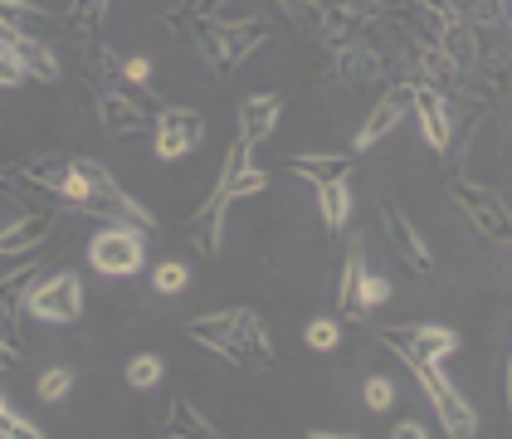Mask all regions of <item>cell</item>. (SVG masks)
Instances as JSON below:
<instances>
[{
    "label": "cell",
    "instance_id": "cell-1",
    "mask_svg": "<svg viewBox=\"0 0 512 439\" xmlns=\"http://www.w3.org/2000/svg\"><path fill=\"white\" fill-rule=\"evenodd\" d=\"M15 176L20 181H35L54 200L74 205L79 215H98L108 225H137V230L152 225V210L137 205L118 186V176L108 166H98L93 157H35V161H20Z\"/></svg>",
    "mask_w": 512,
    "mask_h": 439
},
{
    "label": "cell",
    "instance_id": "cell-2",
    "mask_svg": "<svg viewBox=\"0 0 512 439\" xmlns=\"http://www.w3.org/2000/svg\"><path fill=\"white\" fill-rule=\"evenodd\" d=\"M166 25H171V35L186 44V49H196L200 59L210 64L215 79L235 74L239 64L269 40V25H264V20H215V15H196L191 5L171 10Z\"/></svg>",
    "mask_w": 512,
    "mask_h": 439
},
{
    "label": "cell",
    "instance_id": "cell-3",
    "mask_svg": "<svg viewBox=\"0 0 512 439\" xmlns=\"http://www.w3.org/2000/svg\"><path fill=\"white\" fill-rule=\"evenodd\" d=\"M269 186V176L254 166V147L249 142H235L230 147V157H225V171H220V181H215V191L205 196L196 215L181 225V235L186 244H196L200 254H220V244H225V210H230V200L239 196H259Z\"/></svg>",
    "mask_w": 512,
    "mask_h": 439
},
{
    "label": "cell",
    "instance_id": "cell-4",
    "mask_svg": "<svg viewBox=\"0 0 512 439\" xmlns=\"http://www.w3.org/2000/svg\"><path fill=\"white\" fill-rule=\"evenodd\" d=\"M186 337L220 352L225 361H235L244 371H269L274 366V337L264 318L254 308H230V313H210V318H191Z\"/></svg>",
    "mask_w": 512,
    "mask_h": 439
},
{
    "label": "cell",
    "instance_id": "cell-5",
    "mask_svg": "<svg viewBox=\"0 0 512 439\" xmlns=\"http://www.w3.org/2000/svg\"><path fill=\"white\" fill-rule=\"evenodd\" d=\"M405 366L420 376V386H425V396H430L434 415H439V425H444V435H478V415H473V405L449 381H444V371H439V361H425V357H405Z\"/></svg>",
    "mask_w": 512,
    "mask_h": 439
},
{
    "label": "cell",
    "instance_id": "cell-6",
    "mask_svg": "<svg viewBox=\"0 0 512 439\" xmlns=\"http://www.w3.org/2000/svg\"><path fill=\"white\" fill-rule=\"evenodd\" d=\"M88 264L108 279H127L147 264V244H142V230L137 225H108L103 235L88 240Z\"/></svg>",
    "mask_w": 512,
    "mask_h": 439
},
{
    "label": "cell",
    "instance_id": "cell-7",
    "mask_svg": "<svg viewBox=\"0 0 512 439\" xmlns=\"http://www.w3.org/2000/svg\"><path fill=\"white\" fill-rule=\"evenodd\" d=\"M25 308L40 322H79L83 318V283L69 269H54L49 279L25 288Z\"/></svg>",
    "mask_w": 512,
    "mask_h": 439
},
{
    "label": "cell",
    "instance_id": "cell-8",
    "mask_svg": "<svg viewBox=\"0 0 512 439\" xmlns=\"http://www.w3.org/2000/svg\"><path fill=\"white\" fill-rule=\"evenodd\" d=\"M449 196L459 200L464 210H469V220L488 235L493 244H508L512 240V220H508V205L498 200V191H488V186H478L469 176H454L449 181Z\"/></svg>",
    "mask_w": 512,
    "mask_h": 439
},
{
    "label": "cell",
    "instance_id": "cell-9",
    "mask_svg": "<svg viewBox=\"0 0 512 439\" xmlns=\"http://www.w3.org/2000/svg\"><path fill=\"white\" fill-rule=\"evenodd\" d=\"M381 342L391 347L395 357H425V361H444L459 347V332L454 327H434V322H410V327H386Z\"/></svg>",
    "mask_w": 512,
    "mask_h": 439
},
{
    "label": "cell",
    "instance_id": "cell-10",
    "mask_svg": "<svg viewBox=\"0 0 512 439\" xmlns=\"http://www.w3.org/2000/svg\"><path fill=\"white\" fill-rule=\"evenodd\" d=\"M391 69V54L381 49V44L371 40L366 30L356 35V40H342V44H332V74L342 83H371L376 74H386Z\"/></svg>",
    "mask_w": 512,
    "mask_h": 439
},
{
    "label": "cell",
    "instance_id": "cell-11",
    "mask_svg": "<svg viewBox=\"0 0 512 439\" xmlns=\"http://www.w3.org/2000/svg\"><path fill=\"white\" fill-rule=\"evenodd\" d=\"M152 142H157L161 161H176L205 142V122H200V113H191V108H166V103H161L157 122H152Z\"/></svg>",
    "mask_w": 512,
    "mask_h": 439
},
{
    "label": "cell",
    "instance_id": "cell-12",
    "mask_svg": "<svg viewBox=\"0 0 512 439\" xmlns=\"http://www.w3.org/2000/svg\"><path fill=\"white\" fill-rule=\"evenodd\" d=\"M410 93H415V83H395L391 93H381L376 98V108H371V118L361 122V132H356V147H352V157H361L366 147H376L386 132H391L395 122L410 113Z\"/></svg>",
    "mask_w": 512,
    "mask_h": 439
},
{
    "label": "cell",
    "instance_id": "cell-13",
    "mask_svg": "<svg viewBox=\"0 0 512 439\" xmlns=\"http://www.w3.org/2000/svg\"><path fill=\"white\" fill-rule=\"evenodd\" d=\"M381 225H386V240H391V249L415 269V274H430L434 269V259H430V244L420 240V230L410 225V215L400 210V205H381Z\"/></svg>",
    "mask_w": 512,
    "mask_h": 439
},
{
    "label": "cell",
    "instance_id": "cell-14",
    "mask_svg": "<svg viewBox=\"0 0 512 439\" xmlns=\"http://www.w3.org/2000/svg\"><path fill=\"white\" fill-rule=\"evenodd\" d=\"M410 113L420 118V132H425L430 152H449V142H454L449 98H444V93H434V88H425V83H415V93H410Z\"/></svg>",
    "mask_w": 512,
    "mask_h": 439
},
{
    "label": "cell",
    "instance_id": "cell-15",
    "mask_svg": "<svg viewBox=\"0 0 512 439\" xmlns=\"http://www.w3.org/2000/svg\"><path fill=\"white\" fill-rule=\"evenodd\" d=\"M278 118H283V98L278 93H249L239 103V142L259 147L278 132Z\"/></svg>",
    "mask_w": 512,
    "mask_h": 439
},
{
    "label": "cell",
    "instance_id": "cell-16",
    "mask_svg": "<svg viewBox=\"0 0 512 439\" xmlns=\"http://www.w3.org/2000/svg\"><path fill=\"white\" fill-rule=\"evenodd\" d=\"M49 230H54V205L44 200V205H30L10 230H0V254H30V249H40L49 240Z\"/></svg>",
    "mask_w": 512,
    "mask_h": 439
},
{
    "label": "cell",
    "instance_id": "cell-17",
    "mask_svg": "<svg viewBox=\"0 0 512 439\" xmlns=\"http://www.w3.org/2000/svg\"><path fill=\"white\" fill-rule=\"evenodd\" d=\"M93 103H98V118H103V127L108 132H122V137H137V132H152V118L142 113V108H132L127 98H118V93H93Z\"/></svg>",
    "mask_w": 512,
    "mask_h": 439
},
{
    "label": "cell",
    "instance_id": "cell-18",
    "mask_svg": "<svg viewBox=\"0 0 512 439\" xmlns=\"http://www.w3.org/2000/svg\"><path fill=\"white\" fill-rule=\"evenodd\" d=\"M317 210H322V230H327V240H337L342 225H347V210H352V176H342V181H322V186H317Z\"/></svg>",
    "mask_w": 512,
    "mask_h": 439
},
{
    "label": "cell",
    "instance_id": "cell-19",
    "mask_svg": "<svg viewBox=\"0 0 512 439\" xmlns=\"http://www.w3.org/2000/svg\"><path fill=\"white\" fill-rule=\"evenodd\" d=\"M0 25H10L25 40H44L54 30V15L40 10V5H30V0H0Z\"/></svg>",
    "mask_w": 512,
    "mask_h": 439
},
{
    "label": "cell",
    "instance_id": "cell-20",
    "mask_svg": "<svg viewBox=\"0 0 512 439\" xmlns=\"http://www.w3.org/2000/svg\"><path fill=\"white\" fill-rule=\"evenodd\" d=\"M166 439H191V435H205V439H215V435H225V430H215L205 415H200L196 405L186 396H176L171 400V410H166V430H161Z\"/></svg>",
    "mask_w": 512,
    "mask_h": 439
},
{
    "label": "cell",
    "instance_id": "cell-21",
    "mask_svg": "<svg viewBox=\"0 0 512 439\" xmlns=\"http://www.w3.org/2000/svg\"><path fill=\"white\" fill-rule=\"evenodd\" d=\"M356 157H342V152H322V157H288V171H298V176H308L313 186H322V181H342V176H352Z\"/></svg>",
    "mask_w": 512,
    "mask_h": 439
},
{
    "label": "cell",
    "instance_id": "cell-22",
    "mask_svg": "<svg viewBox=\"0 0 512 439\" xmlns=\"http://www.w3.org/2000/svg\"><path fill=\"white\" fill-rule=\"evenodd\" d=\"M20 64H25V79H40V83H59V54L49 49V40H20L10 49Z\"/></svg>",
    "mask_w": 512,
    "mask_h": 439
},
{
    "label": "cell",
    "instance_id": "cell-23",
    "mask_svg": "<svg viewBox=\"0 0 512 439\" xmlns=\"http://www.w3.org/2000/svg\"><path fill=\"white\" fill-rule=\"evenodd\" d=\"M366 274V240L352 235V249H347V259H342V283H337V313L352 322V298H356V283Z\"/></svg>",
    "mask_w": 512,
    "mask_h": 439
},
{
    "label": "cell",
    "instance_id": "cell-24",
    "mask_svg": "<svg viewBox=\"0 0 512 439\" xmlns=\"http://www.w3.org/2000/svg\"><path fill=\"white\" fill-rule=\"evenodd\" d=\"M278 5H283V15L293 20V30L303 40H322V25H327V5L322 0H278Z\"/></svg>",
    "mask_w": 512,
    "mask_h": 439
},
{
    "label": "cell",
    "instance_id": "cell-25",
    "mask_svg": "<svg viewBox=\"0 0 512 439\" xmlns=\"http://www.w3.org/2000/svg\"><path fill=\"white\" fill-rule=\"evenodd\" d=\"M103 15H108V0H69V30H74L83 44L98 40Z\"/></svg>",
    "mask_w": 512,
    "mask_h": 439
},
{
    "label": "cell",
    "instance_id": "cell-26",
    "mask_svg": "<svg viewBox=\"0 0 512 439\" xmlns=\"http://www.w3.org/2000/svg\"><path fill=\"white\" fill-rule=\"evenodd\" d=\"M386 298H391V283L376 279V274L366 269V274H361V283H356V298H352V322H361L371 308H381Z\"/></svg>",
    "mask_w": 512,
    "mask_h": 439
},
{
    "label": "cell",
    "instance_id": "cell-27",
    "mask_svg": "<svg viewBox=\"0 0 512 439\" xmlns=\"http://www.w3.org/2000/svg\"><path fill=\"white\" fill-rule=\"evenodd\" d=\"M122 376H127V386H132V391H157L161 376H166V366H161L157 357H132Z\"/></svg>",
    "mask_w": 512,
    "mask_h": 439
},
{
    "label": "cell",
    "instance_id": "cell-28",
    "mask_svg": "<svg viewBox=\"0 0 512 439\" xmlns=\"http://www.w3.org/2000/svg\"><path fill=\"white\" fill-rule=\"evenodd\" d=\"M30 283H35V269H15V274H5V279H0V303H5L10 313H20Z\"/></svg>",
    "mask_w": 512,
    "mask_h": 439
},
{
    "label": "cell",
    "instance_id": "cell-29",
    "mask_svg": "<svg viewBox=\"0 0 512 439\" xmlns=\"http://www.w3.org/2000/svg\"><path fill=\"white\" fill-rule=\"evenodd\" d=\"M303 342H308V347H317V352H332V347L342 342V327H337L332 318H317V322H308V327H303Z\"/></svg>",
    "mask_w": 512,
    "mask_h": 439
},
{
    "label": "cell",
    "instance_id": "cell-30",
    "mask_svg": "<svg viewBox=\"0 0 512 439\" xmlns=\"http://www.w3.org/2000/svg\"><path fill=\"white\" fill-rule=\"evenodd\" d=\"M44 430H35L25 415H15L10 405H5V396H0V439H40Z\"/></svg>",
    "mask_w": 512,
    "mask_h": 439
},
{
    "label": "cell",
    "instance_id": "cell-31",
    "mask_svg": "<svg viewBox=\"0 0 512 439\" xmlns=\"http://www.w3.org/2000/svg\"><path fill=\"white\" fill-rule=\"evenodd\" d=\"M69 386H74V371L69 366H49L40 376V396L44 400H64L69 396Z\"/></svg>",
    "mask_w": 512,
    "mask_h": 439
},
{
    "label": "cell",
    "instance_id": "cell-32",
    "mask_svg": "<svg viewBox=\"0 0 512 439\" xmlns=\"http://www.w3.org/2000/svg\"><path fill=\"white\" fill-rule=\"evenodd\" d=\"M186 279H191V274H186V264H181V259H166L157 274H152L157 293H181V288H186Z\"/></svg>",
    "mask_w": 512,
    "mask_h": 439
},
{
    "label": "cell",
    "instance_id": "cell-33",
    "mask_svg": "<svg viewBox=\"0 0 512 439\" xmlns=\"http://www.w3.org/2000/svg\"><path fill=\"white\" fill-rule=\"evenodd\" d=\"M361 391H366V405H371V410H386V405L395 400V386L386 381V376H366Z\"/></svg>",
    "mask_w": 512,
    "mask_h": 439
},
{
    "label": "cell",
    "instance_id": "cell-34",
    "mask_svg": "<svg viewBox=\"0 0 512 439\" xmlns=\"http://www.w3.org/2000/svg\"><path fill=\"white\" fill-rule=\"evenodd\" d=\"M15 83H25V64L10 49H0V88H15Z\"/></svg>",
    "mask_w": 512,
    "mask_h": 439
},
{
    "label": "cell",
    "instance_id": "cell-35",
    "mask_svg": "<svg viewBox=\"0 0 512 439\" xmlns=\"http://www.w3.org/2000/svg\"><path fill=\"white\" fill-rule=\"evenodd\" d=\"M0 337H5V342H10L15 352L25 347V337H20V313H10L5 303H0Z\"/></svg>",
    "mask_w": 512,
    "mask_h": 439
},
{
    "label": "cell",
    "instance_id": "cell-36",
    "mask_svg": "<svg viewBox=\"0 0 512 439\" xmlns=\"http://www.w3.org/2000/svg\"><path fill=\"white\" fill-rule=\"evenodd\" d=\"M337 10H347L352 20H376L381 15V0H337Z\"/></svg>",
    "mask_w": 512,
    "mask_h": 439
},
{
    "label": "cell",
    "instance_id": "cell-37",
    "mask_svg": "<svg viewBox=\"0 0 512 439\" xmlns=\"http://www.w3.org/2000/svg\"><path fill=\"white\" fill-rule=\"evenodd\" d=\"M122 74H127L132 83H147V74H152V64H147V59L137 54V59H127V64H122Z\"/></svg>",
    "mask_w": 512,
    "mask_h": 439
},
{
    "label": "cell",
    "instance_id": "cell-38",
    "mask_svg": "<svg viewBox=\"0 0 512 439\" xmlns=\"http://www.w3.org/2000/svg\"><path fill=\"white\" fill-rule=\"evenodd\" d=\"M391 435H395V439H425L430 430H425L420 420H405V425H400V430H391Z\"/></svg>",
    "mask_w": 512,
    "mask_h": 439
},
{
    "label": "cell",
    "instance_id": "cell-39",
    "mask_svg": "<svg viewBox=\"0 0 512 439\" xmlns=\"http://www.w3.org/2000/svg\"><path fill=\"white\" fill-rule=\"evenodd\" d=\"M15 361H20V352H15V347H10V342H5V337H0V371H10V366H15Z\"/></svg>",
    "mask_w": 512,
    "mask_h": 439
},
{
    "label": "cell",
    "instance_id": "cell-40",
    "mask_svg": "<svg viewBox=\"0 0 512 439\" xmlns=\"http://www.w3.org/2000/svg\"><path fill=\"white\" fill-rule=\"evenodd\" d=\"M415 5H425L434 15H449V10H454V0H415Z\"/></svg>",
    "mask_w": 512,
    "mask_h": 439
},
{
    "label": "cell",
    "instance_id": "cell-41",
    "mask_svg": "<svg viewBox=\"0 0 512 439\" xmlns=\"http://www.w3.org/2000/svg\"><path fill=\"white\" fill-rule=\"evenodd\" d=\"M25 40V35H15V30H10V25H0V49H15V44Z\"/></svg>",
    "mask_w": 512,
    "mask_h": 439
},
{
    "label": "cell",
    "instance_id": "cell-42",
    "mask_svg": "<svg viewBox=\"0 0 512 439\" xmlns=\"http://www.w3.org/2000/svg\"><path fill=\"white\" fill-rule=\"evenodd\" d=\"M186 5H191L196 15H215V5H220V0H186Z\"/></svg>",
    "mask_w": 512,
    "mask_h": 439
}]
</instances>
